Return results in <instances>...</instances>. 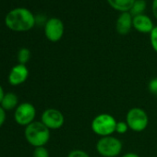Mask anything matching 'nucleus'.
I'll return each mask as SVG.
<instances>
[{
    "mask_svg": "<svg viewBox=\"0 0 157 157\" xmlns=\"http://www.w3.org/2000/svg\"><path fill=\"white\" fill-rule=\"evenodd\" d=\"M5 23L9 29L14 32H27L34 27L36 19L31 10L25 8H17L7 14Z\"/></svg>",
    "mask_w": 157,
    "mask_h": 157,
    "instance_id": "1",
    "label": "nucleus"
},
{
    "mask_svg": "<svg viewBox=\"0 0 157 157\" xmlns=\"http://www.w3.org/2000/svg\"><path fill=\"white\" fill-rule=\"evenodd\" d=\"M27 141L33 147L44 146L50 140V129L41 121H33L24 130Z\"/></svg>",
    "mask_w": 157,
    "mask_h": 157,
    "instance_id": "2",
    "label": "nucleus"
},
{
    "mask_svg": "<svg viewBox=\"0 0 157 157\" xmlns=\"http://www.w3.org/2000/svg\"><path fill=\"white\" fill-rule=\"evenodd\" d=\"M117 123V121L112 115L103 113L96 116L93 119L91 126L93 131L102 138L106 136H112V134L116 132Z\"/></svg>",
    "mask_w": 157,
    "mask_h": 157,
    "instance_id": "3",
    "label": "nucleus"
},
{
    "mask_svg": "<svg viewBox=\"0 0 157 157\" xmlns=\"http://www.w3.org/2000/svg\"><path fill=\"white\" fill-rule=\"evenodd\" d=\"M123 148L121 140L114 136L102 137L96 143V151L103 157H117Z\"/></svg>",
    "mask_w": 157,
    "mask_h": 157,
    "instance_id": "4",
    "label": "nucleus"
},
{
    "mask_svg": "<svg viewBox=\"0 0 157 157\" xmlns=\"http://www.w3.org/2000/svg\"><path fill=\"white\" fill-rule=\"evenodd\" d=\"M126 122L129 129L135 132H141L148 127L149 117L142 108L133 107L128 111Z\"/></svg>",
    "mask_w": 157,
    "mask_h": 157,
    "instance_id": "5",
    "label": "nucleus"
},
{
    "mask_svg": "<svg viewBox=\"0 0 157 157\" xmlns=\"http://www.w3.org/2000/svg\"><path fill=\"white\" fill-rule=\"evenodd\" d=\"M36 109L31 103H22L18 105L14 113L15 121L21 126H28L34 121Z\"/></svg>",
    "mask_w": 157,
    "mask_h": 157,
    "instance_id": "6",
    "label": "nucleus"
},
{
    "mask_svg": "<svg viewBox=\"0 0 157 157\" xmlns=\"http://www.w3.org/2000/svg\"><path fill=\"white\" fill-rule=\"evenodd\" d=\"M64 31V23L58 18H51L44 24V34L50 42L56 43L61 40Z\"/></svg>",
    "mask_w": 157,
    "mask_h": 157,
    "instance_id": "7",
    "label": "nucleus"
},
{
    "mask_svg": "<svg viewBox=\"0 0 157 157\" xmlns=\"http://www.w3.org/2000/svg\"><path fill=\"white\" fill-rule=\"evenodd\" d=\"M41 122L51 129H58L65 123V117L63 114L55 108H49L43 112L41 117Z\"/></svg>",
    "mask_w": 157,
    "mask_h": 157,
    "instance_id": "8",
    "label": "nucleus"
},
{
    "mask_svg": "<svg viewBox=\"0 0 157 157\" xmlns=\"http://www.w3.org/2000/svg\"><path fill=\"white\" fill-rule=\"evenodd\" d=\"M29 77V70L25 65L18 64L14 66L9 74V82L13 86H18L26 82Z\"/></svg>",
    "mask_w": 157,
    "mask_h": 157,
    "instance_id": "9",
    "label": "nucleus"
},
{
    "mask_svg": "<svg viewBox=\"0 0 157 157\" xmlns=\"http://www.w3.org/2000/svg\"><path fill=\"white\" fill-rule=\"evenodd\" d=\"M133 27V17L129 12H122L117 19L116 30L120 35H127Z\"/></svg>",
    "mask_w": 157,
    "mask_h": 157,
    "instance_id": "10",
    "label": "nucleus"
},
{
    "mask_svg": "<svg viewBox=\"0 0 157 157\" xmlns=\"http://www.w3.org/2000/svg\"><path fill=\"white\" fill-rule=\"evenodd\" d=\"M133 27L140 33H151L154 28V25L150 17L142 14L133 17Z\"/></svg>",
    "mask_w": 157,
    "mask_h": 157,
    "instance_id": "11",
    "label": "nucleus"
},
{
    "mask_svg": "<svg viewBox=\"0 0 157 157\" xmlns=\"http://www.w3.org/2000/svg\"><path fill=\"white\" fill-rule=\"evenodd\" d=\"M135 0H107L109 6L119 12H129Z\"/></svg>",
    "mask_w": 157,
    "mask_h": 157,
    "instance_id": "12",
    "label": "nucleus"
},
{
    "mask_svg": "<svg viewBox=\"0 0 157 157\" xmlns=\"http://www.w3.org/2000/svg\"><path fill=\"white\" fill-rule=\"evenodd\" d=\"M18 104H19V99L18 96L13 94V93H8L5 94L2 102H1V107L4 110H12L15 107H18Z\"/></svg>",
    "mask_w": 157,
    "mask_h": 157,
    "instance_id": "13",
    "label": "nucleus"
},
{
    "mask_svg": "<svg viewBox=\"0 0 157 157\" xmlns=\"http://www.w3.org/2000/svg\"><path fill=\"white\" fill-rule=\"evenodd\" d=\"M146 7H147V3L145 0H135L133 6L131 7L130 10H129V13L131 14L132 17L142 15V14H144Z\"/></svg>",
    "mask_w": 157,
    "mask_h": 157,
    "instance_id": "14",
    "label": "nucleus"
},
{
    "mask_svg": "<svg viewBox=\"0 0 157 157\" xmlns=\"http://www.w3.org/2000/svg\"><path fill=\"white\" fill-rule=\"evenodd\" d=\"M31 58V51L28 48H21L18 52V61L19 64L26 65Z\"/></svg>",
    "mask_w": 157,
    "mask_h": 157,
    "instance_id": "15",
    "label": "nucleus"
},
{
    "mask_svg": "<svg viewBox=\"0 0 157 157\" xmlns=\"http://www.w3.org/2000/svg\"><path fill=\"white\" fill-rule=\"evenodd\" d=\"M33 157H49V152L44 146L36 147L33 152Z\"/></svg>",
    "mask_w": 157,
    "mask_h": 157,
    "instance_id": "16",
    "label": "nucleus"
},
{
    "mask_svg": "<svg viewBox=\"0 0 157 157\" xmlns=\"http://www.w3.org/2000/svg\"><path fill=\"white\" fill-rule=\"evenodd\" d=\"M150 42L152 49L157 53V26H154L153 30L150 33Z\"/></svg>",
    "mask_w": 157,
    "mask_h": 157,
    "instance_id": "17",
    "label": "nucleus"
},
{
    "mask_svg": "<svg viewBox=\"0 0 157 157\" xmlns=\"http://www.w3.org/2000/svg\"><path fill=\"white\" fill-rule=\"evenodd\" d=\"M67 157H90V155L85 151H82V150H80V149H76V150L71 151L68 153Z\"/></svg>",
    "mask_w": 157,
    "mask_h": 157,
    "instance_id": "18",
    "label": "nucleus"
},
{
    "mask_svg": "<svg viewBox=\"0 0 157 157\" xmlns=\"http://www.w3.org/2000/svg\"><path fill=\"white\" fill-rule=\"evenodd\" d=\"M128 129V126L127 124V122L124 121H119L117 123V127H116V132L119 133V134H125Z\"/></svg>",
    "mask_w": 157,
    "mask_h": 157,
    "instance_id": "19",
    "label": "nucleus"
},
{
    "mask_svg": "<svg viewBox=\"0 0 157 157\" xmlns=\"http://www.w3.org/2000/svg\"><path fill=\"white\" fill-rule=\"evenodd\" d=\"M148 88H149V91L151 94H155L157 96V78H152V80L150 81Z\"/></svg>",
    "mask_w": 157,
    "mask_h": 157,
    "instance_id": "20",
    "label": "nucleus"
},
{
    "mask_svg": "<svg viewBox=\"0 0 157 157\" xmlns=\"http://www.w3.org/2000/svg\"><path fill=\"white\" fill-rule=\"evenodd\" d=\"M6 110H4L1 105H0V128L2 127V125L5 123V120H6Z\"/></svg>",
    "mask_w": 157,
    "mask_h": 157,
    "instance_id": "21",
    "label": "nucleus"
},
{
    "mask_svg": "<svg viewBox=\"0 0 157 157\" xmlns=\"http://www.w3.org/2000/svg\"><path fill=\"white\" fill-rule=\"evenodd\" d=\"M151 11H152V14H153L154 18L157 20V0H152Z\"/></svg>",
    "mask_w": 157,
    "mask_h": 157,
    "instance_id": "22",
    "label": "nucleus"
},
{
    "mask_svg": "<svg viewBox=\"0 0 157 157\" xmlns=\"http://www.w3.org/2000/svg\"><path fill=\"white\" fill-rule=\"evenodd\" d=\"M121 157H140V156H139V154H137L135 152H128V153H125Z\"/></svg>",
    "mask_w": 157,
    "mask_h": 157,
    "instance_id": "23",
    "label": "nucleus"
},
{
    "mask_svg": "<svg viewBox=\"0 0 157 157\" xmlns=\"http://www.w3.org/2000/svg\"><path fill=\"white\" fill-rule=\"evenodd\" d=\"M4 96H5L4 90H3L2 86L0 85V104H1V102H2V100H3V98H4Z\"/></svg>",
    "mask_w": 157,
    "mask_h": 157,
    "instance_id": "24",
    "label": "nucleus"
}]
</instances>
